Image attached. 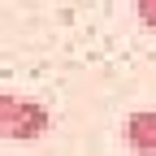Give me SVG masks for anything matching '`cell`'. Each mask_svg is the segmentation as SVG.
Masks as SVG:
<instances>
[{"instance_id":"1","label":"cell","mask_w":156,"mask_h":156,"mask_svg":"<svg viewBox=\"0 0 156 156\" xmlns=\"http://www.w3.org/2000/svg\"><path fill=\"white\" fill-rule=\"evenodd\" d=\"M48 126H52L48 104H39V100H22V95H17L13 117H9V126H5V139L30 143V139H44V134H48Z\"/></svg>"},{"instance_id":"2","label":"cell","mask_w":156,"mask_h":156,"mask_svg":"<svg viewBox=\"0 0 156 156\" xmlns=\"http://www.w3.org/2000/svg\"><path fill=\"white\" fill-rule=\"evenodd\" d=\"M122 139L134 156H156V108H139L122 122Z\"/></svg>"},{"instance_id":"3","label":"cell","mask_w":156,"mask_h":156,"mask_svg":"<svg viewBox=\"0 0 156 156\" xmlns=\"http://www.w3.org/2000/svg\"><path fill=\"white\" fill-rule=\"evenodd\" d=\"M134 17H139V26L156 30V0H139V5H134Z\"/></svg>"},{"instance_id":"4","label":"cell","mask_w":156,"mask_h":156,"mask_svg":"<svg viewBox=\"0 0 156 156\" xmlns=\"http://www.w3.org/2000/svg\"><path fill=\"white\" fill-rule=\"evenodd\" d=\"M13 104H17V95H13V91H0V134H5L9 117H13Z\"/></svg>"}]
</instances>
